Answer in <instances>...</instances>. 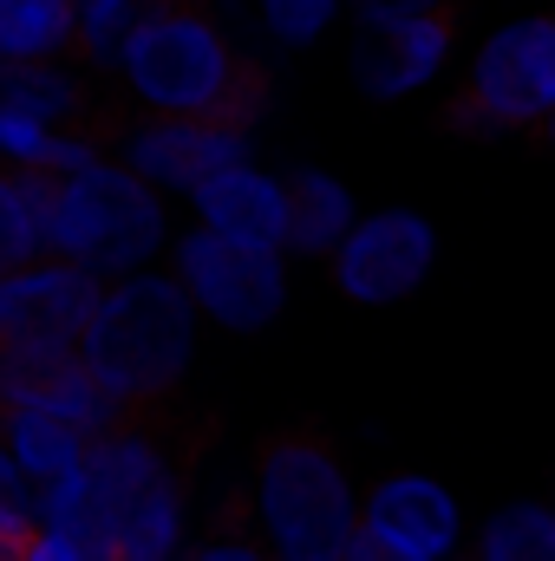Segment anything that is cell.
I'll return each mask as SVG.
<instances>
[{
	"label": "cell",
	"mask_w": 555,
	"mask_h": 561,
	"mask_svg": "<svg viewBox=\"0 0 555 561\" xmlns=\"http://www.w3.org/2000/svg\"><path fill=\"white\" fill-rule=\"evenodd\" d=\"M125 79L157 118H190L229 138H249V125L269 105V72L242 59L203 0H157L118 46Z\"/></svg>",
	"instance_id": "obj_1"
},
{
	"label": "cell",
	"mask_w": 555,
	"mask_h": 561,
	"mask_svg": "<svg viewBox=\"0 0 555 561\" xmlns=\"http://www.w3.org/2000/svg\"><path fill=\"white\" fill-rule=\"evenodd\" d=\"M33 262H39V222H33V209L20 203L13 176L0 170V280L20 275V268H33Z\"/></svg>",
	"instance_id": "obj_20"
},
{
	"label": "cell",
	"mask_w": 555,
	"mask_h": 561,
	"mask_svg": "<svg viewBox=\"0 0 555 561\" xmlns=\"http://www.w3.org/2000/svg\"><path fill=\"white\" fill-rule=\"evenodd\" d=\"M0 59H79L66 0H0Z\"/></svg>",
	"instance_id": "obj_17"
},
{
	"label": "cell",
	"mask_w": 555,
	"mask_h": 561,
	"mask_svg": "<svg viewBox=\"0 0 555 561\" xmlns=\"http://www.w3.org/2000/svg\"><path fill=\"white\" fill-rule=\"evenodd\" d=\"M543 138H550V144H555V112H550V118H543Z\"/></svg>",
	"instance_id": "obj_28"
},
{
	"label": "cell",
	"mask_w": 555,
	"mask_h": 561,
	"mask_svg": "<svg viewBox=\"0 0 555 561\" xmlns=\"http://www.w3.org/2000/svg\"><path fill=\"white\" fill-rule=\"evenodd\" d=\"M431 7H451V0H366V26L380 33V26H399V20H418V13H431Z\"/></svg>",
	"instance_id": "obj_24"
},
{
	"label": "cell",
	"mask_w": 555,
	"mask_h": 561,
	"mask_svg": "<svg viewBox=\"0 0 555 561\" xmlns=\"http://www.w3.org/2000/svg\"><path fill=\"white\" fill-rule=\"evenodd\" d=\"M340 561H418V556H406V549H393L386 536H373V529L360 523V529H353V542H347V556H340Z\"/></svg>",
	"instance_id": "obj_25"
},
{
	"label": "cell",
	"mask_w": 555,
	"mask_h": 561,
	"mask_svg": "<svg viewBox=\"0 0 555 561\" xmlns=\"http://www.w3.org/2000/svg\"><path fill=\"white\" fill-rule=\"evenodd\" d=\"M66 7H72V26H79V59H105L112 46H125V33L157 0H66Z\"/></svg>",
	"instance_id": "obj_19"
},
{
	"label": "cell",
	"mask_w": 555,
	"mask_h": 561,
	"mask_svg": "<svg viewBox=\"0 0 555 561\" xmlns=\"http://www.w3.org/2000/svg\"><path fill=\"white\" fill-rule=\"evenodd\" d=\"M163 242V209L150 196L138 170L125 163H86L72 176H59V196H53V216L39 229V255L46 262H72L86 275L99 268H138L157 255Z\"/></svg>",
	"instance_id": "obj_3"
},
{
	"label": "cell",
	"mask_w": 555,
	"mask_h": 561,
	"mask_svg": "<svg viewBox=\"0 0 555 561\" xmlns=\"http://www.w3.org/2000/svg\"><path fill=\"white\" fill-rule=\"evenodd\" d=\"M190 561H269L262 549H249V542H203Z\"/></svg>",
	"instance_id": "obj_27"
},
{
	"label": "cell",
	"mask_w": 555,
	"mask_h": 561,
	"mask_svg": "<svg viewBox=\"0 0 555 561\" xmlns=\"http://www.w3.org/2000/svg\"><path fill=\"white\" fill-rule=\"evenodd\" d=\"M262 470V523H269V549L275 561H340L360 516H353V490L347 470L333 457L327 437L314 431H281L256 457Z\"/></svg>",
	"instance_id": "obj_4"
},
{
	"label": "cell",
	"mask_w": 555,
	"mask_h": 561,
	"mask_svg": "<svg viewBox=\"0 0 555 561\" xmlns=\"http://www.w3.org/2000/svg\"><path fill=\"white\" fill-rule=\"evenodd\" d=\"M262 20L275 26L281 39H314L327 20H333V0H262Z\"/></svg>",
	"instance_id": "obj_22"
},
{
	"label": "cell",
	"mask_w": 555,
	"mask_h": 561,
	"mask_svg": "<svg viewBox=\"0 0 555 561\" xmlns=\"http://www.w3.org/2000/svg\"><path fill=\"white\" fill-rule=\"evenodd\" d=\"M366 529L418 561H444L457 549V503L431 477H386L366 496Z\"/></svg>",
	"instance_id": "obj_11"
},
{
	"label": "cell",
	"mask_w": 555,
	"mask_h": 561,
	"mask_svg": "<svg viewBox=\"0 0 555 561\" xmlns=\"http://www.w3.org/2000/svg\"><path fill=\"white\" fill-rule=\"evenodd\" d=\"M431 275V222L412 209H386L373 222H360L340 249H333V280L347 300L386 307L406 300L418 280Z\"/></svg>",
	"instance_id": "obj_8"
},
{
	"label": "cell",
	"mask_w": 555,
	"mask_h": 561,
	"mask_svg": "<svg viewBox=\"0 0 555 561\" xmlns=\"http://www.w3.org/2000/svg\"><path fill=\"white\" fill-rule=\"evenodd\" d=\"M196 209H203V229H216L229 242H249V249H281V236H287V190L275 176L249 170V163L209 176L196 190Z\"/></svg>",
	"instance_id": "obj_13"
},
{
	"label": "cell",
	"mask_w": 555,
	"mask_h": 561,
	"mask_svg": "<svg viewBox=\"0 0 555 561\" xmlns=\"http://www.w3.org/2000/svg\"><path fill=\"white\" fill-rule=\"evenodd\" d=\"M555 112V20H517L484 53L471 85L451 99V131H523Z\"/></svg>",
	"instance_id": "obj_5"
},
{
	"label": "cell",
	"mask_w": 555,
	"mask_h": 561,
	"mask_svg": "<svg viewBox=\"0 0 555 561\" xmlns=\"http://www.w3.org/2000/svg\"><path fill=\"white\" fill-rule=\"evenodd\" d=\"M177 280L190 294V307H203L209 320L236 327V333H256L281 313V255L275 249H249V242H229L216 229H196L183 249H177Z\"/></svg>",
	"instance_id": "obj_6"
},
{
	"label": "cell",
	"mask_w": 555,
	"mask_h": 561,
	"mask_svg": "<svg viewBox=\"0 0 555 561\" xmlns=\"http://www.w3.org/2000/svg\"><path fill=\"white\" fill-rule=\"evenodd\" d=\"M190 320H196V307H190L183 280L132 275L99 300L79 353L125 412H144L177 392V379L190 366Z\"/></svg>",
	"instance_id": "obj_2"
},
{
	"label": "cell",
	"mask_w": 555,
	"mask_h": 561,
	"mask_svg": "<svg viewBox=\"0 0 555 561\" xmlns=\"http://www.w3.org/2000/svg\"><path fill=\"white\" fill-rule=\"evenodd\" d=\"M0 444L7 457L33 477V483H59L72 470H86L92 457V431H79L72 419H53V412H33V405H0Z\"/></svg>",
	"instance_id": "obj_14"
},
{
	"label": "cell",
	"mask_w": 555,
	"mask_h": 561,
	"mask_svg": "<svg viewBox=\"0 0 555 561\" xmlns=\"http://www.w3.org/2000/svg\"><path fill=\"white\" fill-rule=\"evenodd\" d=\"M236 163H249V157H242V138L209 131V125H190V118H150L138 138H132V170L170 183V190H190V196H196L209 176L236 170Z\"/></svg>",
	"instance_id": "obj_12"
},
{
	"label": "cell",
	"mask_w": 555,
	"mask_h": 561,
	"mask_svg": "<svg viewBox=\"0 0 555 561\" xmlns=\"http://www.w3.org/2000/svg\"><path fill=\"white\" fill-rule=\"evenodd\" d=\"M287 190V249H301V255H333L347 236H353V196L333 183V176H320V170H301V176H287L281 183Z\"/></svg>",
	"instance_id": "obj_15"
},
{
	"label": "cell",
	"mask_w": 555,
	"mask_h": 561,
	"mask_svg": "<svg viewBox=\"0 0 555 561\" xmlns=\"http://www.w3.org/2000/svg\"><path fill=\"white\" fill-rule=\"evenodd\" d=\"M105 287L99 275L72 262L20 268L0 280V353H53V346H86V327L99 313Z\"/></svg>",
	"instance_id": "obj_7"
},
{
	"label": "cell",
	"mask_w": 555,
	"mask_h": 561,
	"mask_svg": "<svg viewBox=\"0 0 555 561\" xmlns=\"http://www.w3.org/2000/svg\"><path fill=\"white\" fill-rule=\"evenodd\" d=\"M46 144H53V125H46V118H33V112H20L13 99H0V150H7L13 163H39Z\"/></svg>",
	"instance_id": "obj_21"
},
{
	"label": "cell",
	"mask_w": 555,
	"mask_h": 561,
	"mask_svg": "<svg viewBox=\"0 0 555 561\" xmlns=\"http://www.w3.org/2000/svg\"><path fill=\"white\" fill-rule=\"evenodd\" d=\"M451 33H457V13L451 7H431L418 20H399V26H380L373 39H360V85L373 99H399L424 85L444 53H451Z\"/></svg>",
	"instance_id": "obj_10"
},
{
	"label": "cell",
	"mask_w": 555,
	"mask_h": 561,
	"mask_svg": "<svg viewBox=\"0 0 555 561\" xmlns=\"http://www.w3.org/2000/svg\"><path fill=\"white\" fill-rule=\"evenodd\" d=\"M0 405H33V412H53V419H72L79 431L105 437L132 419L105 386L99 373L86 366L79 346H53V353H0Z\"/></svg>",
	"instance_id": "obj_9"
},
{
	"label": "cell",
	"mask_w": 555,
	"mask_h": 561,
	"mask_svg": "<svg viewBox=\"0 0 555 561\" xmlns=\"http://www.w3.org/2000/svg\"><path fill=\"white\" fill-rule=\"evenodd\" d=\"M477 561H555V510L550 503H510L484 523Z\"/></svg>",
	"instance_id": "obj_18"
},
{
	"label": "cell",
	"mask_w": 555,
	"mask_h": 561,
	"mask_svg": "<svg viewBox=\"0 0 555 561\" xmlns=\"http://www.w3.org/2000/svg\"><path fill=\"white\" fill-rule=\"evenodd\" d=\"M26 561H86V549H79L72 536H59V529H39V542H33Z\"/></svg>",
	"instance_id": "obj_26"
},
{
	"label": "cell",
	"mask_w": 555,
	"mask_h": 561,
	"mask_svg": "<svg viewBox=\"0 0 555 561\" xmlns=\"http://www.w3.org/2000/svg\"><path fill=\"white\" fill-rule=\"evenodd\" d=\"M177 529H183V470H163L125 510V523L112 536V561H163L177 549Z\"/></svg>",
	"instance_id": "obj_16"
},
{
	"label": "cell",
	"mask_w": 555,
	"mask_h": 561,
	"mask_svg": "<svg viewBox=\"0 0 555 561\" xmlns=\"http://www.w3.org/2000/svg\"><path fill=\"white\" fill-rule=\"evenodd\" d=\"M33 542H39V523H33L20 503L0 496V561H26L33 556Z\"/></svg>",
	"instance_id": "obj_23"
}]
</instances>
